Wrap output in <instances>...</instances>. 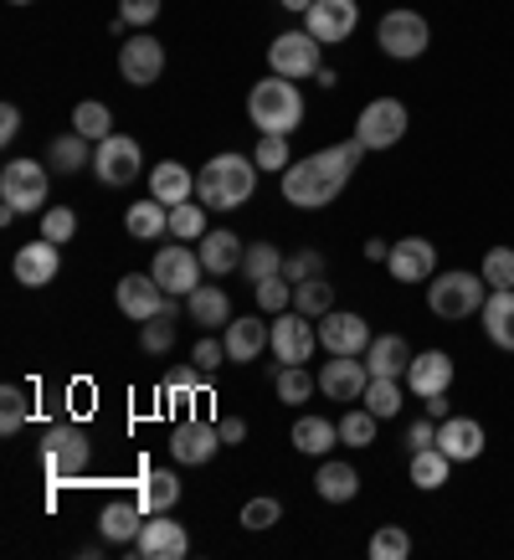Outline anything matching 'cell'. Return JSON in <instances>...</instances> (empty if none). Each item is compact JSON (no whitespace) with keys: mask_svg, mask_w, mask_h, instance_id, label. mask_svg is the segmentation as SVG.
<instances>
[{"mask_svg":"<svg viewBox=\"0 0 514 560\" xmlns=\"http://www.w3.org/2000/svg\"><path fill=\"white\" fill-rule=\"evenodd\" d=\"M139 510L144 514H171L175 504H180V478L171 474V468H144V474H139Z\"/></svg>","mask_w":514,"mask_h":560,"instance_id":"obj_25","label":"cell"},{"mask_svg":"<svg viewBox=\"0 0 514 560\" xmlns=\"http://www.w3.org/2000/svg\"><path fill=\"white\" fill-rule=\"evenodd\" d=\"M376 42L392 62H417L432 42V26H428V16H417V11H386L376 26Z\"/></svg>","mask_w":514,"mask_h":560,"instance_id":"obj_7","label":"cell"},{"mask_svg":"<svg viewBox=\"0 0 514 560\" xmlns=\"http://www.w3.org/2000/svg\"><path fill=\"white\" fill-rule=\"evenodd\" d=\"M11 5H32V0H11Z\"/></svg>","mask_w":514,"mask_h":560,"instance_id":"obj_62","label":"cell"},{"mask_svg":"<svg viewBox=\"0 0 514 560\" xmlns=\"http://www.w3.org/2000/svg\"><path fill=\"white\" fill-rule=\"evenodd\" d=\"M222 360H226V340H211V335H206V340H196V350H190V371H217Z\"/></svg>","mask_w":514,"mask_h":560,"instance_id":"obj_53","label":"cell"},{"mask_svg":"<svg viewBox=\"0 0 514 560\" xmlns=\"http://www.w3.org/2000/svg\"><path fill=\"white\" fill-rule=\"evenodd\" d=\"M411 365V345L401 340V335H376V340L365 345V371L371 375H407Z\"/></svg>","mask_w":514,"mask_h":560,"instance_id":"obj_29","label":"cell"},{"mask_svg":"<svg viewBox=\"0 0 514 560\" xmlns=\"http://www.w3.org/2000/svg\"><path fill=\"white\" fill-rule=\"evenodd\" d=\"M150 196L154 201H165V206H180L196 196V175L180 165V160H160L150 171Z\"/></svg>","mask_w":514,"mask_h":560,"instance_id":"obj_27","label":"cell"},{"mask_svg":"<svg viewBox=\"0 0 514 560\" xmlns=\"http://www.w3.org/2000/svg\"><path fill=\"white\" fill-rule=\"evenodd\" d=\"M314 493H319L325 504H350L360 493V474L344 458H325L319 474H314Z\"/></svg>","mask_w":514,"mask_h":560,"instance_id":"obj_26","label":"cell"},{"mask_svg":"<svg viewBox=\"0 0 514 560\" xmlns=\"http://www.w3.org/2000/svg\"><path fill=\"white\" fill-rule=\"evenodd\" d=\"M154 283L171 293V299H190V293L201 289V253H190V247H160L154 253Z\"/></svg>","mask_w":514,"mask_h":560,"instance_id":"obj_12","label":"cell"},{"mask_svg":"<svg viewBox=\"0 0 514 560\" xmlns=\"http://www.w3.org/2000/svg\"><path fill=\"white\" fill-rule=\"evenodd\" d=\"M257 190V160L247 154H211L196 175V201L211 206V211H237L242 201H253Z\"/></svg>","mask_w":514,"mask_h":560,"instance_id":"obj_2","label":"cell"},{"mask_svg":"<svg viewBox=\"0 0 514 560\" xmlns=\"http://www.w3.org/2000/svg\"><path fill=\"white\" fill-rule=\"evenodd\" d=\"M335 442H340V427L325 422V417H299V422H293V447H299V453H308V458L335 453Z\"/></svg>","mask_w":514,"mask_h":560,"instance_id":"obj_34","label":"cell"},{"mask_svg":"<svg viewBox=\"0 0 514 560\" xmlns=\"http://www.w3.org/2000/svg\"><path fill=\"white\" fill-rule=\"evenodd\" d=\"M411 483H417V489H428V493H437L447 483V478H453V458H447L443 447H428V453H411Z\"/></svg>","mask_w":514,"mask_h":560,"instance_id":"obj_36","label":"cell"},{"mask_svg":"<svg viewBox=\"0 0 514 560\" xmlns=\"http://www.w3.org/2000/svg\"><path fill=\"white\" fill-rule=\"evenodd\" d=\"M293 308H299V314H308V319H325L329 308H335V289H329L325 278L293 283Z\"/></svg>","mask_w":514,"mask_h":560,"instance_id":"obj_40","label":"cell"},{"mask_svg":"<svg viewBox=\"0 0 514 560\" xmlns=\"http://www.w3.org/2000/svg\"><path fill=\"white\" fill-rule=\"evenodd\" d=\"M16 283L21 289H47L51 278H57V268H62V253H57V242L47 237H36L26 242V247H16Z\"/></svg>","mask_w":514,"mask_h":560,"instance_id":"obj_21","label":"cell"},{"mask_svg":"<svg viewBox=\"0 0 514 560\" xmlns=\"http://www.w3.org/2000/svg\"><path fill=\"white\" fill-rule=\"evenodd\" d=\"M365 386H371V371L360 355H329L319 365V390L329 401H355V396H365Z\"/></svg>","mask_w":514,"mask_h":560,"instance_id":"obj_18","label":"cell"},{"mask_svg":"<svg viewBox=\"0 0 514 560\" xmlns=\"http://www.w3.org/2000/svg\"><path fill=\"white\" fill-rule=\"evenodd\" d=\"M135 550L144 560H180L190 550V535L175 525L171 514H150V520H144V529H139Z\"/></svg>","mask_w":514,"mask_h":560,"instance_id":"obj_20","label":"cell"},{"mask_svg":"<svg viewBox=\"0 0 514 560\" xmlns=\"http://www.w3.org/2000/svg\"><path fill=\"white\" fill-rule=\"evenodd\" d=\"M386 268H392L396 283H432V272H437V247H432L428 237H401V242H392Z\"/></svg>","mask_w":514,"mask_h":560,"instance_id":"obj_16","label":"cell"},{"mask_svg":"<svg viewBox=\"0 0 514 560\" xmlns=\"http://www.w3.org/2000/svg\"><path fill=\"white\" fill-rule=\"evenodd\" d=\"M217 432H222V447H242V442H247V422H242V417H222Z\"/></svg>","mask_w":514,"mask_h":560,"instance_id":"obj_57","label":"cell"},{"mask_svg":"<svg viewBox=\"0 0 514 560\" xmlns=\"http://www.w3.org/2000/svg\"><path fill=\"white\" fill-rule=\"evenodd\" d=\"M428 447H437V422L422 417V422L407 427V453H428Z\"/></svg>","mask_w":514,"mask_h":560,"instance_id":"obj_55","label":"cell"},{"mask_svg":"<svg viewBox=\"0 0 514 560\" xmlns=\"http://www.w3.org/2000/svg\"><path fill=\"white\" fill-rule=\"evenodd\" d=\"M47 165L57 175H78L83 171V165H93V154H87V139L78 135V129H72V135H57L47 144Z\"/></svg>","mask_w":514,"mask_h":560,"instance_id":"obj_35","label":"cell"},{"mask_svg":"<svg viewBox=\"0 0 514 560\" xmlns=\"http://www.w3.org/2000/svg\"><path fill=\"white\" fill-rule=\"evenodd\" d=\"M483 283L489 289H514V247H489L483 253Z\"/></svg>","mask_w":514,"mask_h":560,"instance_id":"obj_51","label":"cell"},{"mask_svg":"<svg viewBox=\"0 0 514 560\" xmlns=\"http://www.w3.org/2000/svg\"><path fill=\"white\" fill-rule=\"evenodd\" d=\"M119 16L129 21V26H150V21L160 16V0H119Z\"/></svg>","mask_w":514,"mask_h":560,"instance_id":"obj_56","label":"cell"},{"mask_svg":"<svg viewBox=\"0 0 514 560\" xmlns=\"http://www.w3.org/2000/svg\"><path fill=\"white\" fill-rule=\"evenodd\" d=\"M144 520H150V514L139 510V504H108V510L98 514V535L108 545H135Z\"/></svg>","mask_w":514,"mask_h":560,"instance_id":"obj_31","label":"cell"},{"mask_svg":"<svg viewBox=\"0 0 514 560\" xmlns=\"http://www.w3.org/2000/svg\"><path fill=\"white\" fill-rule=\"evenodd\" d=\"M437 447H443L453 463L483 458V422H474V417H443V422H437Z\"/></svg>","mask_w":514,"mask_h":560,"instance_id":"obj_22","label":"cell"},{"mask_svg":"<svg viewBox=\"0 0 514 560\" xmlns=\"http://www.w3.org/2000/svg\"><path fill=\"white\" fill-rule=\"evenodd\" d=\"M119 308L124 314H129V319H154V314H171V293L160 289V283H154V272H129V278H119Z\"/></svg>","mask_w":514,"mask_h":560,"instance_id":"obj_15","label":"cell"},{"mask_svg":"<svg viewBox=\"0 0 514 560\" xmlns=\"http://www.w3.org/2000/svg\"><path fill=\"white\" fill-rule=\"evenodd\" d=\"M124 232L135 242H160L165 232H171V206L165 201H135L129 211H124Z\"/></svg>","mask_w":514,"mask_h":560,"instance_id":"obj_28","label":"cell"},{"mask_svg":"<svg viewBox=\"0 0 514 560\" xmlns=\"http://www.w3.org/2000/svg\"><path fill=\"white\" fill-rule=\"evenodd\" d=\"M360 401L376 411L381 422H386V417H401V386H396L392 375H371V386H365V396H360Z\"/></svg>","mask_w":514,"mask_h":560,"instance_id":"obj_41","label":"cell"},{"mask_svg":"<svg viewBox=\"0 0 514 560\" xmlns=\"http://www.w3.org/2000/svg\"><path fill=\"white\" fill-rule=\"evenodd\" d=\"M253 293H257V308H262V314H283V308H293V283L283 278V272L253 283Z\"/></svg>","mask_w":514,"mask_h":560,"instance_id":"obj_43","label":"cell"},{"mask_svg":"<svg viewBox=\"0 0 514 560\" xmlns=\"http://www.w3.org/2000/svg\"><path fill=\"white\" fill-rule=\"evenodd\" d=\"M242 278L247 283H262V278H273V272H283V253H278L273 242H253L247 253H242Z\"/></svg>","mask_w":514,"mask_h":560,"instance_id":"obj_39","label":"cell"},{"mask_svg":"<svg viewBox=\"0 0 514 560\" xmlns=\"http://www.w3.org/2000/svg\"><path fill=\"white\" fill-rule=\"evenodd\" d=\"M283 278L289 283H308V278H325V253L319 247H299L283 257Z\"/></svg>","mask_w":514,"mask_h":560,"instance_id":"obj_47","label":"cell"},{"mask_svg":"<svg viewBox=\"0 0 514 560\" xmlns=\"http://www.w3.org/2000/svg\"><path fill=\"white\" fill-rule=\"evenodd\" d=\"M365 257H371V262H386V257H392V242L371 237V242H365Z\"/></svg>","mask_w":514,"mask_h":560,"instance_id":"obj_60","label":"cell"},{"mask_svg":"<svg viewBox=\"0 0 514 560\" xmlns=\"http://www.w3.org/2000/svg\"><path fill=\"white\" fill-rule=\"evenodd\" d=\"M483 299H489V283H483V272H468V268H453L443 278H432L428 289V308L437 319H468V314H479Z\"/></svg>","mask_w":514,"mask_h":560,"instance_id":"obj_5","label":"cell"},{"mask_svg":"<svg viewBox=\"0 0 514 560\" xmlns=\"http://www.w3.org/2000/svg\"><path fill=\"white\" fill-rule=\"evenodd\" d=\"M42 463H47V478L62 489V483H78L93 463V447H87L83 427H51L42 438Z\"/></svg>","mask_w":514,"mask_h":560,"instance_id":"obj_6","label":"cell"},{"mask_svg":"<svg viewBox=\"0 0 514 560\" xmlns=\"http://www.w3.org/2000/svg\"><path fill=\"white\" fill-rule=\"evenodd\" d=\"M278 520H283V504H278L273 493H257V499H247V504H242V529H273Z\"/></svg>","mask_w":514,"mask_h":560,"instance_id":"obj_46","label":"cell"},{"mask_svg":"<svg viewBox=\"0 0 514 560\" xmlns=\"http://www.w3.org/2000/svg\"><path fill=\"white\" fill-rule=\"evenodd\" d=\"M453 386V355L443 350H422V355H411L407 365V390L411 396H437V390Z\"/></svg>","mask_w":514,"mask_h":560,"instance_id":"obj_24","label":"cell"},{"mask_svg":"<svg viewBox=\"0 0 514 560\" xmlns=\"http://www.w3.org/2000/svg\"><path fill=\"white\" fill-rule=\"evenodd\" d=\"M314 345H319V329H314L308 314H299V308L273 314V340H268V350L278 355V365H308Z\"/></svg>","mask_w":514,"mask_h":560,"instance_id":"obj_9","label":"cell"},{"mask_svg":"<svg viewBox=\"0 0 514 560\" xmlns=\"http://www.w3.org/2000/svg\"><path fill=\"white\" fill-rule=\"evenodd\" d=\"M376 411L365 407V411H350V417H344L340 422V442L344 447H371V442H376Z\"/></svg>","mask_w":514,"mask_h":560,"instance_id":"obj_50","label":"cell"},{"mask_svg":"<svg viewBox=\"0 0 514 560\" xmlns=\"http://www.w3.org/2000/svg\"><path fill=\"white\" fill-rule=\"evenodd\" d=\"M268 62H273L278 78H293V83H304V78H319V42L308 32H278V42L268 47Z\"/></svg>","mask_w":514,"mask_h":560,"instance_id":"obj_10","label":"cell"},{"mask_svg":"<svg viewBox=\"0 0 514 560\" xmlns=\"http://www.w3.org/2000/svg\"><path fill=\"white\" fill-rule=\"evenodd\" d=\"M175 308L171 314H154V319H144V329H139V350H144V355H165V350H171L175 345Z\"/></svg>","mask_w":514,"mask_h":560,"instance_id":"obj_44","label":"cell"},{"mask_svg":"<svg viewBox=\"0 0 514 560\" xmlns=\"http://www.w3.org/2000/svg\"><path fill=\"white\" fill-rule=\"evenodd\" d=\"M139 165H144V154H139V139H129V135H108V139H98V150H93V175H98L103 186H129V180H139Z\"/></svg>","mask_w":514,"mask_h":560,"instance_id":"obj_13","label":"cell"},{"mask_svg":"<svg viewBox=\"0 0 514 560\" xmlns=\"http://www.w3.org/2000/svg\"><path fill=\"white\" fill-rule=\"evenodd\" d=\"M360 26V5L355 0H314L304 11V32L319 42V47H340L350 42V32Z\"/></svg>","mask_w":514,"mask_h":560,"instance_id":"obj_11","label":"cell"},{"mask_svg":"<svg viewBox=\"0 0 514 560\" xmlns=\"http://www.w3.org/2000/svg\"><path fill=\"white\" fill-rule=\"evenodd\" d=\"M186 308H190V319H196V329H226L232 324V299H226L222 289H196L186 299Z\"/></svg>","mask_w":514,"mask_h":560,"instance_id":"obj_33","label":"cell"},{"mask_svg":"<svg viewBox=\"0 0 514 560\" xmlns=\"http://www.w3.org/2000/svg\"><path fill=\"white\" fill-rule=\"evenodd\" d=\"M72 129H78L83 139H93V144H98V139L114 135V114H108V108H103L98 98H83L78 108H72Z\"/></svg>","mask_w":514,"mask_h":560,"instance_id":"obj_38","label":"cell"},{"mask_svg":"<svg viewBox=\"0 0 514 560\" xmlns=\"http://www.w3.org/2000/svg\"><path fill=\"white\" fill-rule=\"evenodd\" d=\"M247 119L257 124V135H293L304 124V93L293 78H262L247 93Z\"/></svg>","mask_w":514,"mask_h":560,"instance_id":"obj_3","label":"cell"},{"mask_svg":"<svg viewBox=\"0 0 514 560\" xmlns=\"http://www.w3.org/2000/svg\"><path fill=\"white\" fill-rule=\"evenodd\" d=\"M26 417H32V407H26V390H21V386L0 390V432H5V438H11V432H21V427H26Z\"/></svg>","mask_w":514,"mask_h":560,"instance_id":"obj_52","label":"cell"},{"mask_svg":"<svg viewBox=\"0 0 514 560\" xmlns=\"http://www.w3.org/2000/svg\"><path fill=\"white\" fill-rule=\"evenodd\" d=\"M319 345H325L329 355H365V345H371V324L360 319V314L329 308L325 319H319Z\"/></svg>","mask_w":514,"mask_h":560,"instance_id":"obj_17","label":"cell"},{"mask_svg":"<svg viewBox=\"0 0 514 560\" xmlns=\"http://www.w3.org/2000/svg\"><path fill=\"white\" fill-rule=\"evenodd\" d=\"M422 407H428L432 422H443V411H447V390H437V396H422Z\"/></svg>","mask_w":514,"mask_h":560,"instance_id":"obj_59","label":"cell"},{"mask_svg":"<svg viewBox=\"0 0 514 560\" xmlns=\"http://www.w3.org/2000/svg\"><path fill=\"white\" fill-rule=\"evenodd\" d=\"M483 329L499 350H514V289H489L483 299Z\"/></svg>","mask_w":514,"mask_h":560,"instance_id":"obj_30","label":"cell"},{"mask_svg":"<svg viewBox=\"0 0 514 560\" xmlns=\"http://www.w3.org/2000/svg\"><path fill=\"white\" fill-rule=\"evenodd\" d=\"M16 135H21V108H16V103H5V108H0V139L11 144Z\"/></svg>","mask_w":514,"mask_h":560,"instance_id":"obj_58","label":"cell"},{"mask_svg":"<svg viewBox=\"0 0 514 560\" xmlns=\"http://www.w3.org/2000/svg\"><path fill=\"white\" fill-rule=\"evenodd\" d=\"M226 340V360H237V365H247V360H257L262 350H268V340H273V324L253 319V314H242V319H232L222 329Z\"/></svg>","mask_w":514,"mask_h":560,"instance_id":"obj_23","label":"cell"},{"mask_svg":"<svg viewBox=\"0 0 514 560\" xmlns=\"http://www.w3.org/2000/svg\"><path fill=\"white\" fill-rule=\"evenodd\" d=\"M42 237L57 242V247L72 242L78 237V211H72V206H47V211H42Z\"/></svg>","mask_w":514,"mask_h":560,"instance_id":"obj_49","label":"cell"},{"mask_svg":"<svg viewBox=\"0 0 514 560\" xmlns=\"http://www.w3.org/2000/svg\"><path fill=\"white\" fill-rule=\"evenodd\" d=\"M206 211H211V206H196V196L171 206V237L175 242H201L206 232H211V226H206Z\"/></svg>","mask_w":514,"mask_h":560,"instance_id":"obj_37","label":"cell"},{"mask_svg":"<svg viewBox=\"0 0 514 560\" xmlns=\"http://www.w3.org/2000/svg\"><path fill=\"white\" fill-rule=\"evenodd\" d=\"M119 72H124V83H135V88L160 83V72H165V47H160L154 36H129L119 47Z\"/></svg>","mask_w":514,"mask_h":560,"instance_id":"obj_19","label":"cell"},{"mask_svg":"<svg viewBox=\"0 0 514 560\" xmlns=\"http://www.w3.org/2000/svg\"><path fill=\"white\" fill-rule=\"evenodd\" d=\"M171 453H175V463L201 468V463H211L222 453V432H217V422L186 417V422H175V432H171Z\"/></svg>","mask_w":514,"mask_h":560,"instance_id":"obj_14","label":"cell"},{"mask_svg":"<svg viewBox=\"0 0 514 560\" xmlns=\"http://www.w3.org/2000/svg\"><path fill=\"white\" fill-rule=\"evenodd\" d=\"M257 171H273V175H283L293 165V154H289V135H262L257 139Z\"/></svg>","mask_w":514,"mask_h":560,"instance_id":"obj_48","label":"cell"},{"mask_svg":"<svg viewBox=\"0 0 514 560\" xmlns=\"http://www.w3.org/2000/svg\"><path fill=\"white\" fill-rule=\"evenodd\" d=\"M407 135V103L401 98H371L355 119V139L365 150H392Z\"/></svg>","mask_w":514,"mask_h":560,"instance_id":"obj_8","label":"cell"},{"mask_svg":"<svg viewBox=\"0 0 514 560\" xmlns=\"http://www.w3.org/2000/svg\"><path fill=\"white\" fill-rule=\"evenodd\" d=\"M47 190H51L47 160H5V171H0V221L47 206Z\"/></svg>","mask_w":514,"mask_h":560,"instance_id":"obj_4","label":"cell"},{"mask_svg":"<svg viewBox=\"0 0 514 560\" xmlns=\"http://www.w3.org/2000/svg\"><path fill=\"white\" fill-rule=\"evenodd\" d=\"M196 253H201V268L206 272H217V278H222V272L242 268V253H247V247L237 242V232H206Z\"/></svg>","mask_w":514,"mask_h":560,"instance_id":"obj_32","label":"cell"},{"mask_svg":"<svg viewBox=\"0 0 514 560\" xmlns=\"http://www.w3.org/2000/svg\"><path fill=\"white\" fill-rule=\"evenodd\" d=\"M165 401H171L175 411H190V401H196V375H190V371L171 375V386H165Z\"/></svg>","mask_w":514,"mask_h":560,"instance_id":"obj_54","label":"cell"},{"mask_svg":"<svg viewBox=\"0 0 514 560\" xmlns=\"http://www.w3.org/2000/svg\"><path fill=\"white\" fill-rule=\"evenodd\" d=\"M273 386H278V401H289V407H304L308 396H314V375L304 371V365H283V371L273 375Z\"/></svg>","mask_w":514,"mask_h":560,"instance_id":"obj_42","label":"cell"},{"mask_svg":"<svg viewBox=\"0 0 514 560\" xmlns=\"http://www.w3.org/2000/svg\"><path fill=\"white\" fill-rule=\"evenodd\" d=\"M278 5H283V11H293V16H304V11L314 5V0H278Z\"/></svg>","mask_w":514,"mask_h":560,"instance_id":"obj_61","label":"cell"},{"mask_svg":"<svg viewBox=\"0 0 514 560\" xmlns=\"http://www.w3.org/2000/svg\"><path fill=\"white\" fill-rule=\"evenodd\" d=\"M360 160H365V144H360V139H344V144L314 150L308 160H293L289 171H283V201L299 206V211H325L344 190V180L355 175Z\"/></svg>","mask_w":514,"mask_h":560,"instance_id":"obj_1","label":"cell"},{"mask_svg":"<svg viewBox=\"0 0 514 560\" xmlns=\"http://www.w3.org/2000/svg\"><path fill=\"white\" fill-rule=\"evenodd\" d=\"M411 556V535L401 525H381L371 535V560H407Z\"/></svg>","mask_w":514,"mask_h":560,"instance_id":"obj_45","label":"cell"}]
</instances>
